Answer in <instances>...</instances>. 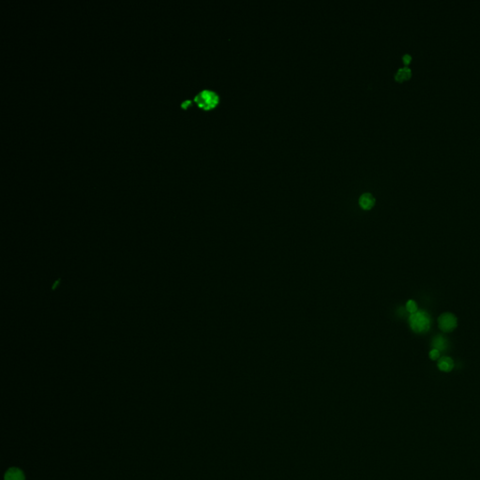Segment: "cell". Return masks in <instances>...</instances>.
Masks as SVG:
<instances>
[{"mask_svg":"<svg viewBox=\"0 0 480 480\" xmlns=\"http://www.w3.org/2000/svg\"><path fill=\"white\" fill-rule=\"evenodd\" d=\"M433 349L437 350V351H444L447 349L448 347V341L447 339L442 337V336H436L433 341Z\"/></svg>","mask_w":480,"mask_h":480,"instance_id":"7","label":"cell"},{"mask_svg":"<svg viewBox=\"0 0 480 480\" xmlns=\"http://www.w3.org/2000/svg\"><path fill=\"white\" fill-rule=\"evenodd\" d=\"M429 355H430V358H431V359L435 360V359H437V358L440 356V352L437 351V350H435V349H433V350H432V351L430 352Z\"/></svg>","mask_w":480,"mask_h":480,"instance_id":"10","label":"cell"},{"mask_svg":"<svg viewBox=\"0 0 480 480\" xmlns=\"http://www.w3.org/2000/svg\"><path fill=\"white\" fill-rule=\"evenodd\" d=\"M439 327L444 332H451L456 328L457 318L452 314H444L438 319Z\"/></svg>","mask_w":480,"mask_h":480,"instance_id":"3","label":"cell"},{"mask_svg":"<svg viewBox=\"0 0 480 480\" xmlns=\"http://www.w3.org/2000/svg\"><path fill=\"white\" fill-rule=\"evenodd\" d=\"M406 310L409 312L411 315L417 313V303L414 301V300H409L406 304Z\"/></svg>","mask_w":480,"mask_h":480,"instance_id":"9","label":"cell"},{"mask_svg":"<svg viewBox=\"0 0 480 480\" xmlns=\"http://www.w3.org/2000/svg\"><path fill=\"white\" fill-rule=\"evenodd\" d=\"M411 74H412V71L410 70L408 67H404V68H402L400 69L398 72L396 73L395 75V78L397 81L399 82H402L404 80H407L411 77Z\"/></svg>","mask_w":480,"mask_h":480,"instance_id":"8","label":"cell"},{"mask_svg":"<svg viewBox=\"0 0 480 480\" xmlns=\"http://www.w3.org/2000/svg\"><path fill=\"white\" fill-rule=\"evenodd\" d=\"M402 59H403L404 63L408 64L409 63L410 61H411V59H412V56H411L410 55H408V54H406V55H403Z\"/></svg>","mask_w":480,"mask_h":480,"instance_id":"11","label":"cell"},{"mask_svg":"<svg viewBox=\"0 0 480 480\" xmlns=\"http://www.w3.org/2000/svg\"><path fill=\"white\" fill-rule=\"evenodd\" d=\"M454 367V362L453 360L450 358V357H448V356H444L442 357L441 359L439 360L438 362V368L442 370V371H450V370L453 369Z\"/></svg>","mask_w":480,"mask_h":480,"instance_id":"6","label":"cell"},{"mask_svg":"<svg viewBox=\"0 0 480 480\" xmlns=\"http://www.w3.org/2000/svg\"><path fill=\"white\" fill-rule=\"evenodd\" d=\"M195 102L198 103L199 106L205 109H209L210 107H212L218 103V96L212 91L204 90L195 97Z\"/></svg>","mask_w":480,"mask_h":480,"instance_id":"2","label":"cell"},{"mask_svg":"<svg viewBox=\"0 0 480 480\" xmlns=\"http://www.w3.org/2000/svg\"><path fill=\"white\" fill-rule=\"evenodd\" d=\"M409 322L411 328L416 333H424L430 329L431 317L424 311H419L410 315Z\"/></svg>","mask_w":480,"mask_h":480,"instance_id":"1","label":"cell"},{"mask_svg":"<svg viewBox=\"0 0 480 480\" xmlns=\"http://www.w3.org/2000/svg\"><path fill=\"white\" fill-rule=\"evenodd\" d=\"M5 480H24V474L18 468H10L5 475Z\"/></svg>","mask_w":480,"mask_h":480,"instance_id":"5","label":"cell"},{"mask_svg":"<svg viewBox=\"0 0 480 480\" xmlns=\"http://www.w3.org/2000/svg\"><path fill=\"white\" fill-rule=\"evenodd\" d=\"M375 204V199L370 193H364L359 198V205L365 210H369Z\"/></svg>","mask_w":480,"mask_h":480,"instance_id":"4","label":"cell"}]
</instances>
